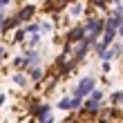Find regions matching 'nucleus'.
I'll return each instance as SVG.
<instances>
[{"instance_id":"nucleus-10","label":"nucleus","mask_w":123,"mask_h":123,"mask_svg":"<svg viewBox=\"0 0 123 123\" xmlns=\"http://www.w3.org/2000/svg\"><path fill=\"white\" fill-rule=\"evenodd\" d=\"M58 107H61V110H69V98H61L58 101Z\"/></svg>"},{"instance_id":"nucleus-15","label":"nucleus","mask_w":123,"mask_h":123,"mask_svg":"<svg viewBox=\"0 0 123 123\" xmlns=\"http://www.w3.org/2000/svg\"><path fill=\"white\" fill-rule=\"evenodd\" d=\"M25 38V29H18V34H16V40H23Z\"/></svg>"},{"instance_id":"nucleus-5","label":"nucleus","mask_w":123,"mask_h":123,"mask_svg":"<svg viewBox=\"0 0 123 123\" xmlns=\"http://www.w3.org/2000/svg\"><path fill=\"white\" fill-rule=\"evenodd\" d=\"M114 34H117V31H112V29H105V36H103V43H101V45H103V47H107V45H110V43L114 40Z\"/></svg>"},{"instance_id":"nucleus-16","label":"nucleus","mask_w":123,"mask_h":123,"mask_svg":"<svg viewBox=\"0 0 123 123\" xmlns=\"http://www.w3.org/2000/svg\"><path fill=\"white\" fill-rule=\"evenodd\" d=\"M96 52H98V56H101V54H103V52H105V47H103V45H101V43H98V45H96Z\"/></svg>"},{"instance_id":"nucleus-18","label":"nucleus","mask_w":123,"mask_h":123,"mask_svg":"<svg viewBox=\"0 0 123 123\" xmlns=\"http://www.w3.org/2000/svg\"><path fill=\"white\" fill-rule=\"evenodd\" d=\"M5 101H7V96H5V94H0V105H2Z\"/></svg>"},{"instance_id":"nucleus-17","label":"nucleus","mask_w":123,"mask_h":123,"mask_svg":"<svg viewBox=\"0 0 123 123\" xmlns=\"http://www.w3.org/2000/svg\"><path fill=\"white\" fill-rule=\"evenodd\" d=\"M92 2H94V5H98V7H101V5H105V0H92Z\"/></svg>"},{"instance_id":"nucleus-6","label":"nucleus","mask_w":123,"mask_h":123,"mask_svg":"<svg viewBox=\"0 0 123 123\" xmlns=\"http://www.w3.org/2000/svg\"><path fill=\"white\" fill-rule=\"evenodd\" d=\"M81 103H83V98H78V96H76V98H69V110H76Z\"/></svg>"},{"instance_id":"nucleus-13","label":"nucleus","mask_w":123,"mask_h":123,"mask_svg":"<svg viewBox=\"0 0 123 123\" xmlns=\"http://www.w3.org/2000/svg\"><path fill=\"white\" fill-rule=\"evenodd\" d=\"M101 98H103V94H101V92H92V101H96V103H98Z\"/></svg>"},{"instance_id":"nucleus-1","label":"nucleus","mask_w":123,"mask_h":123,"mask_svg":"<svg viewBox=\"0 0 123 123\" xmlns=\"http://www.w3.org/2000/svg\"><path fill=\"white\" fill-rule=\"evenodd\" d=\"M92 92H94V78H81V83L76 87V96L83 98L85 94H92Z\"/></svg>"},{"instance_id":"nucleus-8","label":"nucleus","mask_w":123,"mask_h":123,"mask_svg":"<svg viewBox=\"0 0 123 123\" xmlns=\"http://www.w3.org/2000/svg\"><path fill=\"white\" fill-rule=\"evenodd\" d=\"M83 13V5H74L72 7V16H81Z\"/></svg>"},{"instance_id":"nucleus-2","label":"nucleus","mask_w":123,"mask_h":123,"mask_svg":"<svg viewBox=\"0 0 123 123\" xmlns=\"http://www.w3.org/2000/svg\"><path fill=\"white\" fill-rule=\"evenodd\" d=\"M119 54H121V43H117V45H114V47H110V49H107V52H103L101 56H103L105 61H110V58H117Z\"/></svg>"},{"instance_id":"nucleus-9","label":"nucleus","mask_w":123,"mask_h":123,"mask_svg":"<svg viewBox=\"0 0 123 123\" xmlns=\"http://www.w3.org/2000/svg\"><path fill=\"white\" fill-rule=\"evenodd\" d=\"M13 83L16 85H25V76L23 74H13Z\"/></svg>"},{"instance_id":"nucleus-4","label":"nucleus","mask_w":123,"mask_h":123,"mask_svg":"<svg viewBox=\"0 0 123 123\" xmlns=\"http://www.w3.org/2000/svg\"><path fill=\"white\" fill-rule=\"evenodd\" d=\"M31 13H34V7H25V9H20L18 11V20H27V18H31Z\"/></svg>"},{"instance_id":"nucleus-21","label":"nucleus","mask_w":123,"mask_h":123,"mask_svg":"<svg viewBox=\"0 0 123 123\" xmlns=\"http://www.w3.org/2000/svg\"><path fill=\"white\" fill-rule=\"evenodd\" d=\"M101 123H107V121H101Z\"/></svg>"},{"instance_id":"nucleus-3","label":"nucleus","mask_w":123,"mask_h":123,"mask_svg":"<svg viewBox=\"0 0 123 123\" xmlns=\"http://www.w3.org/2000/svg\"><path fill=\"white\" fill-rule=\"evenodd\" d=\"M83 36H85V29H83V27H76V29H72V31H69L67 40H69V43H74V40H83Z\"/></svg>"},{"instance_id":"nucleus-11","label":"nucleus","mask_w":123,"mask_h":123,"mask_svg":"<svg viewBox=\"0 0 123 123\" xmlns=\"http://www.w3.org/2000/svg\"><path fill=\"white\" fill-rule=\"evenodd\" d=\"M38 29H43V34H47L49 29H52V25H49L47 20H45V23H40V25H38Z\"/></svg>"},{"instance_id":"nucleus-7","label":"nucleus","mask_w":123,"mask_h":123,"mask_svg":"<svg viewBox=\"0 0 123 123\" xmlns=\"http://www.w3.org/2000/svg\"><path fill=\"white\" fill-rule=\"evenodd\" d=\"M85 107H87L90 112H96V110H98V103H96V101H92V98H90V101H87V105H85Z\"/></svg>"},{"instance_id":"nucleus-20","label":"nucleus","mask_w":123,"mask_h":123,"mask_svg":"<svg viewBox=\"0 0 123 123\" xmlns=\"http://www.w3.org/2000/svg\"><path fill=\"white\" fill-rule=\"evenodd\" d=\"M0 58H2V47H0Z\"/></svg>"},{"instance_id":"nucleus-19","label":"nucleus","mask_w":123,"mask_h":123,"mask_svg":"<svg viewBox=\"0 0 123 123\" xmlns=\"http://www.w3.org/2000/svg\"><path fill=\"white\" fill-rule=\"evenodd\" d=\"M7 2H9V0H0V7H5Z\"/></svg>"},{"instance_id":"nucleus-14","label":"nucleus","mask_w":123,"mask_h":123,"mask_svg":"<svg viewBox=\"0 0 123 123\" xmlns=\"http://www.w3.org/2000/svg\"><path fill=\"white\" fill-rule=\"evenodd\" d=\"M119 101H121V92H114L112 94V103H119Z\"/></svg>"},{"instance_id":"nucleus-12","label":"nucleus","mask_w":123,"mask_h":123,"mask_svg":"<svg viewBox=\"0 0 123 123\" xmlns=\"http://www.w3.org/2000/svg\"><path fill=\"white\" fill-rule=\"evenodd\" d=\"M40 74H43V72H40L38 67H34V69L29 72V76H31V78H40Z\"/></svg>"}]
</instances>
